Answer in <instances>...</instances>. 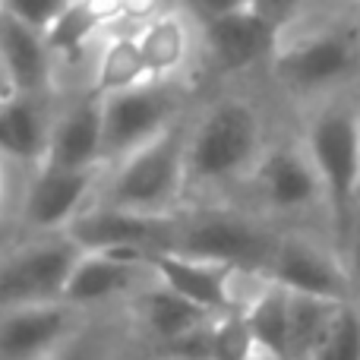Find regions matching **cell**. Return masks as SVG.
<instances>
[{
    "mask_svg": "<svg viewBox=\"0 0 360 360\" xmlns=\"http://www.w3.org/2000/svg\"><path fill=\"white\" fill-rule=\"evenodd\" d=\"M146 360H152V357H146Z\"/></svg>",
    "mask_w": 360,
    "mask_h": 360,
    "instance_id": "e575fe53",
    "label": "cell"
},
{
    "mask_svg": "<svg viewBox=\"0 0 360 360\" xmlns=\"http://www.w3.org/2000/svg\"><path fill=\"white\" fill-rule=\"evenodd\" d=\"M4 196H6V177H4V158H0V205H4Z\"/></svg>",
    "mask_w": 360,
    "mask_h": 360,
    "instance_id": "d6a6232c",
    "label": "cell"
},
{
    "mask_svg": "<svg viewBox=\"0 0 360 360\" xmlns=\"http://www.w3.org/2000/svg\"><path fill=\"white\" fill-rule=\"evenodd\" d=\"M86 313L67 300L0 310V360H48L82 329Z\"/></svg>",
    "mask_w": 360,
    "mask_h": 360,
    "instance_id": "4fadbf2b",
    "label": "cell"
},
{
    "mask_svg": "<svg viewBox=\"0 0 360 360\" xmlns=\"http://www.w3.org/2000/svg\"><path fill=\"white\" fill-rule=\"evenodd\" d=\"M136 44L143 54V67L149 82H165L174 76L190 57V29L177 13H162L136 32Z\"/></svg>",
    "mask_w": 360,
    "mask_h": 360,
    "instance_id": "44dd1931",
    "label": "cell"
},
{
    "mask_svg": "<svg viewBox=\"0 0 360 360\" xmlns=\"http://www.w3.org/2000/svg\"><path fill=\"white\" fill-rule=\"evenodd\" d=\"M250 6H253L262 19H269L275 29L285 32L288 25L294 22V16L300 13L304 0H250Z\"/></svg>",
    "mask_w": 360,
    "mask_h": 360,
    "instance_id": "83f0119b",
    "label": "cell"
},
{
    "mask_svg": "<svg viewBox=\"0 0 360 360\" xmlns=\"http://www.w3.org/2000/svg\"><path fill=\"white\" fill-rule=\"evenodd\" d=\"M48 360H114V354L105 342H98L95 335H89L86 326H82V329L76 332L57 354H51Z\"/></svg>",
    "mask_w": 360,
    "mask_h": 360,
    "instance_id": "4316f807",
    "label": "cell"
},
{
    "mask_svg": "<svg viewBox=\"0 0 360 360\" xmlns=\"http://www.w3.org/2000/svg\"><path fill=\"white\" fill-rule=\"evenodd\" d=\"M345 304L348 300H329L288 291V357L310 360L316 354Z\"/></svg>",
    "mask_w": 360,
    "mask_h": 360,
    "instance_id": "7402d4cb",
    "label": "cell"
},
{
    "mask_svg": "<svg viewBox=\"0 0 360 360\" xmlns=\"http://www.w3.org/2000/svg\"><path fill=\"white\" fill-rule=\"evenodd\" d=\"M253 345L262 360H291L288 357V291L269 281L266 291L240 313Z\"/></svg>",
    "mask_w": 360,
    "mask_h": 360,
    "instance_id": "cb8c5ba5",
    "label": "cell"
},
{
    "mask_svg": "<svg viewBox=\"0 0 360 360\" xmlns=\"http://www.w3.org/2000/svg\"><path fill=\"white\" fill-rule=\"evenodd\" d=\"M152 278L162 281L174 294L186 297L190 304L202 307V310L215 313H231V278L234 269L221 266V262L196 259V256H184L174 250H158L149 256Z\"/></svg>",
    "mask_w": 360,
    "mask_h": 360,
    "instance_id": "2e32d148",
    "label": "cell"
},
{
    "mask_svg": "<svg viewBox=\"0 0 360 360\" xmlns=\"http://www.w3.org/2000/svg\"><path fill=\"white\" fill-rule=\"evenodd\" d=\"M13 95H16V89H13L10 76H6L4 63H0V105H4V101H10V98H13Z\"/></svg>",
    "mask_w": 360,
    "mask_h": 360,
    "instance_id": "1f68e13d",
    "label": "cell"
},
{
    "mask_svg": "<svg viewBox=\"0 0 360 360\" xmlns=\"http://www.w3.org/2000/svg\"><path fill=\"white\" fill-rule=\"evenodd\" d=\"M266 275L291 294L357 300L338 247L332 240H319L316 234H307V231H281Z\"/></svg>",
    "mask_w": 360,
    "mask_h": 360,
    "instance_id": "52a82bcc",
    "label": "cell"
},
{
    "mask_svg": "<svg viewBox=\"0 0 360 360\" xmlns=\"http://www.w3.org/2000/svg\"><path fill=\"white\" fill-rule=\"evenodd\" d=\"M250 184H253L256 196L269 215L297 218L313 209L326 215V193L304 143L266 149L259 165L250 174ZM326 224H329V218H326Z\"/></svg>",
    "mask_w": 360,
    "mask_h": 360,
    "instance_id": "9c48e42d",
    "label": "cell"
},
{
    "mask_svg": "<svg viewBox=\"0 0 360 360\" xmlns=\"http://www.w3.org/2000/svg\"><path fill=\"white\" fill-rule=\"evenodd\" d=\"M184 196L186 133L174 124L143 149L111 165V174L101 180L95 202L139 212V215H177Z\"/></svg>",
    "mask_w": 360,
    "mask_h": 360,
    "instance_id": "7a4b0ae2",
    "label": "cell"
},
{
    "mask_svg": "<svg viewBox=\"0 0 360 360\" xmlns=\"http://www.w3.org/2000/svg\"><path fill=\"white\" fill-rule=\"evenodd\" d=\"M54 117L38 95H13L0 105V158L41 168L48 158Z\"/></svg>",
    "mask_w": 360,
    "mask_h": 360,
    "instance_id": "d6986e66",
    "label": "cell"
},
{
    "mask_svg": "<svg viewBox=\"0 0 360 360\" xmlns=\"http://www.w3.org/2000/svg\"><path fill=\"white\" fill-rule=\"evenodd\" d=\"M168 13L165 0H124L120 10V22H130V32H139L146 22H152L155 16Z\"/></svg>",
    "mask_w": 360,
    "mask_h": 360,
    "instance_id": "f1b7e54d",
    "label": "cell"
},
{
    "mask_svg": "<svg viewBox=\"0 0 360 360\" xmlns=\"http://www.w3.org/2000/svg\"><path fill=\"white\" fill-rule=\"evenodd\" d=\"M304 149L326 193L329 240L338 247L348 237L360 205V108L335 101L310 120Z\"/></svg>",
    "mask_w": 360,
    "mask_h": 360,
    "instance_id": "3957f363",
    "label": "cell"
},
{
    "mask_svg": "<svg viewBox=\"0 0 360 360\" xmlns=\"http://www.w3.org/2000/svg\"><path fill=\"white\" fill-rule=\"evenodd\" d=\"M70 4H73V0H0V10L48 35V29L63 16V10H67Z\"/></svg>",
    "mask_w": 360,
    "mask_h": 360,
    "instance_id": "484cf974",
    "label": "cell"
},
{
    "mask_svg": "<svg viewBox=\"0 0 360 360\" xmlns=\"http://www.w3.org/2000/svg\"><path fill=\"white\" fill-rule=\"evenodd\" d=\"M360 63V41L345 29L310 32L294 41H281L272 67L275 76L294 92H326L351 79Z\"/></svg>",
    "mask_w": 360,
    "mask_h": 360,
    "instance_id": "ba28073f",
    "label": "cell"
},
{
    "mask_svg": "<svg viewBox=\"0 0 360 360\" xmlns=\"http://www.w3.org/2000/svg\"><path fill=\"white\" fill-rule=\"evenodd\" d=\"M174 231L177 215H139V212L92 202L67 228V237L79 250H114V253L152 256L158 250H171Z\"/></svg>",
    "mask_w": 360,
    "mask_h": 360,
    "instance_id": "8fae6325",
    "label": "cell"
},
{
    "mask_svg": "<svg viewBox=\"0 0 360 360\" xmlns=\"http://www.w3.org/2000/svg\"><path fill=\"white\" fill-rule=\"evenodd\" d=\"M196 6V13H202V19H215V16H224L231 10H240L247 6L250 0H190Z\"/></svg>",
    "mask_w": 360,
    "mask_h": 360,
    "instance_id": "4dcf8cb0",
    "label": "cell"
},
{
    "mask_svg": "<svg viewBox=\"0 0 360 360\" xmlns=\"http://www.w3.org/2000/svg\"><path fill=\"white\" fill-rule=\"evenodd\" d=\"M177 98L168 82H143L101 98V152L105 165H117L130 152L143 149L168 127H174Z\"/></svg>",
    "mask_w": 360,
    "mask_h": 360,
    "instance_id": "5b68a950",
    "label": "cell"
},
{
    "mask_svg": "<svg viewBox=\"0 0 360 360\" xmlns=\"http://www.w3.org/2000/svg\"><path fill=\"white\" fill-rule=\"evenodd\" d=\"M79 253L67 234H48L0 256V310L63 300V285Z\"/></svg>",
    "mask_w": 360,
    "mask_h": 360,
    "instance_id": "8992f818",
    "label": "cell"
},
{
    "mask_svg": "<svg viewBox=\"0 0 360 360\" xmlns=\"http://www.w3.org/2000/svg\"><path fill=\"white\" fill-rule=\"evenodd\" d=\"M124 0H73L63 16L48 29V48L54 57L86 54L105 29L120 22Z\"/></svg>",
    "mask_w": 360,
    "mask_h": 360,
    "instance_id": "ffe728a7",
    "label": "cell"
},
{
    "mask_svg": "<svg viewBox=\"0 0 360 360\" xmlns=\"http://www.w3.org/2000/svg\"><path fill=\"white\" fill-rule=\"evenodd\" d=\"M130 310H133V323H136L139 338L152 348V357L162 354L165 348H171L174 342L196 332L199 326H205L215 316V313L190 304L186 297H180V294H174L171 288H165L155 278L136 297H130Z\"/></svg>",
    "mask_w": 360,
    "mask_h": 360,
    "instance_id": "9a60e30c",
    "label": "cell"
},
{
    "mask_svg": "<svg viewBox=\"0 0 360 360\" xmlns=\"http://www.w3.org/2000/svg\"><path fill=\"white\" fill-rule=\"evenodd\" d=\"M266 143L253 105L240 98L218 101L186 136V190H215L250 180Z\"/></svg>",
    "mask_w": 360,
    "mask_h": 360,
    "instance_id": "6da1fadb",
    "label": "cell"
},
{
    "mask_svg": "<svg viewBox=\"0 0 360 360\" xmlns=\"http://www.w3.org/2000/svg\"><path fill=\"white\" fill-rule=\"evenodd\" d=\"M0 63H4L16 95H38V98L48 95L51 63H54L48 35L13 19L4 10H0Z\"/></svg>",
    "mask_w": 360,
    "mask_h": 360,
    "instance_id": "ac0fdd59",
    "label": "cell"
},
{
    "mask_svg": "<svg viewBox=\"0 0 360 360\" xmlns=\"http://www.w3.org/2000/svg\"><path fill=\"white\" fill-rule=\"evenodd\" d=\"M143 82H149V76H146V67H143L136 32H114L111 38H105L101 48L95 51L92 95L105 98V95L143 86Z\"/></svg>",
    "mask_w": 360,
    "mask_h": 360,
    "instance_id": "603a6c76",
    "label": "cell"
},
{
    "mask_svg": "<svg viewBox=\"0 0 360 360\" xmlns=\"http://www.w3.org/2000/svg\"><path fill=\"white\" fill-rule=\"evenodd\" d=\"M281 41H285V32L262 19L250 4L224 16L205 19V44H209L212 60L224 73H240L262 60H275Z\"/></svg>",
    "mask_w": 360,
    "mask_h": 360,
    "instance_id": "5bb4252c",
    "label": "cell"
},
{
    "mask_svg": "<svg viewBox=\"0 0 360 360\" xmlns=\"http://www.w3.org/2000/svg\"><path fill=\"white\" fill-rule=\"evenodd\" d=\"M152 281L149 256L114 253V250H82L63 285V300L76 310L105 307L111 300H130Z\"/></svg>",
    "mask_w": 360,
    "mask_h": 360,
    "instance_id": "7c38bea8",
    "label": "cell"
},
{
    "mask_svg": "<svg viewBox=\"0 0 360 360\" xmlns=\"http://www.w3.org/2000/svg\"><path fill=\"white\" fill-rule=\"evenodd\" d=\"M108 168L92 171H70L54 168V165H41L35 168L29 186L22 196V221L38 237L48 234H67V228L92 205L98 196L101 174Z\"/></svg>",
    "mask_w": 360,
    "mask_h": 360,
    "instance_id": "30bf717a",
    "label": "cell"
},
{
    "mask_svg": "<svg viewBox=\"0 0 360 360\" xmlns=\"http://www.w3.org/2000/svg\"><path fill=\"white\" fill-rule=\"evenodd\" d=\"M342 259L348 266V275H351V285H354V294L360 300V205L354 212V221L348 228V237L342 243Z\"/></svg>",
    "mask_w": 360,
    "mask_h": 360,
    "instance_id": "f546056e",
    "label": "cell"
},
{
    "mask_svg": "<svg viewBox=\"0 0 360 360\" xmlns=\"http://www.w3.org/2000/svg\"><path fill=\"white\" fill-rule=\"evenodd\" d=\"M310 360H360V300H348Z\"/></svg>",
    "mask_w": 360,
    "mask_h": 360,
    "instance_id": "d4e9b609",
    "label": "cell"
},
{
    "mask_svg": "<svg viewBox=\"0 0 360 360\" xmlns=\"http://www.w3.org/2000/svg\"><path fill=\"white\" fill-rule=\"evenodd\" d=\"M281 231H272L262 218L234 209H199L193 215H177V231L171 250L196 259L221 262L231 269L269 272L275 243Z\"/></svg>",
    "mask_w": 360,
    "mask_h": 360,
    "instance_id": "277c9868",
    "label": "cell"
},
{
    "mask_svg": "<svg viewBox=\"0 0 360 360\" xmlns=\"http://www.w3.org/2000/svg\"><path fill=\"white\" fill-rule=\"evenodd\" d=\"M44 165L70 171H92L108 168L105 152H101V98L89 95V98L76 101L73 108L60 111L51 127V143Z\"/></svg>",
    "mask_w": 360,
    "mask_h": 360,
    "instance_id": "e0dca14e",
    "label": "cell"
},
{
    "mask_svg": "<svg viewBox=\"0 0 360 360\" xmlns=\"http://www.w3.org/2000/svg\"><path fill=\"white\" fill-rule=\"evenodd\" d=\"M152 360H155V357H152ZM171 360H184V357H171Z\"/></svg>",
    "mask_w": 360,
    "mask_h": 360,
    "instance_id": "836d02e7",
    "label": "cell"
}]
</instances>
